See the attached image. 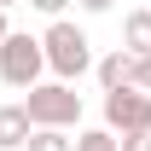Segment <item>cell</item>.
Wrapping results in <instances>:
<instances>
[{
    "instance_id": "6da1fadb",
    "label": "cell",
    "mask_w": 151,
    "mask_h": 151,
    "mask_svg": "<svg viewBox=\"0 0 151 151\" xmlns=\"http://www.w3.org/2000/svg\"><path fill=\"white\" fill-rule=\"evenodd\" d=\"M41 47H47V70L58 81H81V76L93 70V41L81 35L70 18H52V29L41 35Z\"/></svg>"
},
{
    "instance_id": "7a4b0ae2",
    "label": "cell",
    "mask_w": 151,
    "mask_h": 151,
    "mask_svg": "<svg viewBox=\"0 0 151 151\" xmlns=\"http://www.w3.org/2000/svg\"><path fill=\"white\" fill-rule=\"evenodd\" d=\"M41 76H47V47H41L35 35H23V29H12V35L0 41V81L6 87H35Z\"/></svg>"
},
{
    "instance_id": "3957f363",
    "label": "cell",
    "mask_w": 151,
    "mask_h": 151,
    "mask_svg": "<svg viewBox=\"0 0 151 151\" xmlns=\"http://www.w3.org/2000/svg\"><path fill=\"white\" fill-rule=\"evenodd\" d=\"M23 105L35 116V128H76V122H81V93H76V81H35Z\"/></svg>"
},
{
    "instance_id": "277c9868",
    "label": "cell",
    "mask_w": 151,
    "mask_h": 151,
    "mask_svg": "<svg viewBox=\"0 0 151 151\" xmlns=\"http://www.w3.org/2000/svg\"><path fill=\"white\" fill-rule=\"evenodd\" d=\"M105 128L111 134H145L151 128V93L145 87H116V93H105Z\"/></svg>"
},
{
    "instance_id": "5b68a950",
    "label": "cell",
    "mask_w": 151,
    "mask_h": 151,
    "mask_svg": "<svg viewBox=\"0 0 151 151\" xmlns=\"http://www.w3.org/2000/svg\"><path fill=\"white\" fill-rule=\"evenodd\" d=\"M35 134V116L29 105H0V151H23Z\"/></svg>"
},
{
    "instance_id": "8992f818",
    "label": "cell",
    "mask_w": 151,
    "mask_h": 151,
    "mask_svg": "<svg viewBox=\"0 0 151 151\" xmlns=\"http://www.w3.org/2000/svg\"><path fill=\"white\" fill-rule=\"evenodd\" d=\"M93 76H99V87H105V93H116V87H128L134 81V52L128 47H116V52H105L93 64Z\"/></svg>"
},
{
    "instance_id": "52a82bcc",
    "label": "cell",
    "mask_w": 151,
    "mask_h": 151,
    "mask_svg": "<svg viewBox=\"0 0 151 151\" xmlns=\"http://www.w3.org/2000/svg\"><path fill=\"white\" fill-rule=\"evenodd\" d=\"M122 47H128L134 58L151 52V12H128V18H122Z\"/></svg>"
},
{
    "instance_id": "ba28073f",
    "label": "cell",
    "mask_w": 151,
    "mask_h": 151,
    "mask_svg": "<svg viewBox=\"0 0 151 151\" xmlns=\"http://www.w3.org/2000/svg\"><path fill=\"white\" fill-rule=\"evenodd\" d=\"M23 151H76V139H64V128H35Z\"/></svg>"
},
{
    "instance_id": "9c48e42d",
    "label": "cell",
    "mask_w": 151,
    "mask_h": 151,
    "mask_svg": "<svg viewBox=\"0 0 151 151\" xmlns=\"http://www.w3.org/2000/svg\"><path fill=\"white\" fill-rule=\"evenodd\" d=\"M76 151H122V139L111 128H87V134H76Z\"/></svg>"
},
{
    "instance_id": "30bf717a",
    "label": "cell",
    "mask_w": 151,
    "mask_h": 151,
    "mask_svg": "<svg viewBox=\"0 0 151 151\" xmlns=\"http://www.w3.org/2000/svg\"><path fill=\"white\" fill-rule=\"evenodd\" d=\"M134 87H145V93H151V52L134 58Z\"/></svg>"
},
{
    "instance_id": "8fae6325",
    "label": "cell",
    "mask_w": 151,
    "mask_h": 151,
    "mask_svg": "<svg viewBox=\"0 0 151 151\" xmlns=\"http://www.w3.org/2000/svg\"><path fill=\"white\" fill-rule=\"evenodd\" d=\"M116 139H122V151H151V128L145 134H116Z\"/></svg>"
},
{
    "instance_id": "7c38bea8",
    "label": "cell",
    "mask_w": 151,
    "mask_h": 151,
    "mask_svg": "<svg viewBox=\"0 0 151 151\" xmlns=\"http://www.w3.org/2000/svg\"><path fill=\"white\" fill-rule=\"evenodd\" d=\"M29 6H35V12H47V18H64V6H70V0H29Z\"/></svg>"
},
{
    "instance_id": "4fadbf2b",
    "label": "cell",
    "mask_w": 151,
    "mask_h": 151,
    "mask_svg": "<svg viewBox=\"0 0 151 151\" xmlns=\"http://www.w3.org/2000/svg\"><path fill=\"white\" fill-rule=\"evenodd\" d=\"M76 6H81V12H111L116 0H76Z\"/></svg>"
},
{
    "instance_id": "5bb4252c",
    "label": "cell",
    "mask_w": 151,
    "mask_h": 151,
    "mask_svg": "<svg viewBox=\"0 0 151 151\" xmlns=\"http://www.w3.org/2000/svg\"><path fill=\"white\" fill-rule=\"evenodd\" d=\"M12 6H23V0H0V12H12Z\"/></svg>"
},
{
    "instance_id": "9a60e30c",
    "label": "cell",
    "mask_w": 151,
    "mask_h": 151,
    "mask_svg": "<svg viewBox=\"0 0 151 151\" xmlns=\"http://www.w3.org/2000/svg\"><path fill=\"white\" fill-rule=\"evenodd\" d=\"M6 35H12V29H6V12H0V41H6Z\"/></svg>"
}]
</instances>
